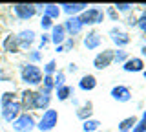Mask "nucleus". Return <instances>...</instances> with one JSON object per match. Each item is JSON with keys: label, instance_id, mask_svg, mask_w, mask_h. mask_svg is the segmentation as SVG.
Segmentation results:
<instances>
[{"label": "nucleus", "instance_id": "f257e3e1", "mask_svg": "<svg viewBox=\"0 0 146 132\" xmlns=\"http://www.w3.org/2000/svg\"><path fill=\"white\" fill-rule=\"evenodd\" d=\"M18 77H20V83L26 86V88H33L36 90L40 84H42L44 74L42 68L31 64V62H20L18 64Z\"/></svg>", "mask_w": 146, "mask_h": 132}, {"label": "nucleus", "instance_id": "f03ea898", "mask_svg": "<svg viewBox=\"0 0 146 132\" xmlns=\"http://www.w3.org/2000/svg\"><path fill=\"white\" fill-rule=\"evenodd\" d=\"M79 19H80V22H82L84 28H95V26L102 24V22L106 20V17H104V7H100V6H88V9L82 11L79 15Z\"/></svg>", "mask_w": 146, "mask_h": 132}, {"label": "nucleus", "instance_id": "7ed1b4c3", "mask_svg": "<svg viewBox=\"0 0 146 132\" xmlns=\"http://www.w3.org/2000/svg\"><path fill=\"white\" fill-rule=\"evenodd\" d=\"M9 13L18 22H29L31 19H35L38 15L35 4H11L9 6Z\"/></svg>", "mask_w": 146, "mask_h": 132}, {"label": "nucleus", "instance_id": "20e7f679", "mask_svg": "<svg viewBox=\"0 0 146 132\" xmlns=\"http://www.w3.org/2000/svg\"><path fill=\"white\" fill-rule=\"evenodd\" d=\"M58 125V110L48 108L36 117V130L38 132H51Z\"/></svg>", "mask_w": 146, "mask_h": 132}, {"label": "nucleus", "instance_id": "39448f33", "mask_svg": "<svg viewBox=\"0 0 146 132\" xmlns=\"http://www.w3.org/2000/svg\"><path fill=\"white\" fill-rule=\"evenodd\" d=\"M36 130V117L33 112H22L11 123V132H33Z\"/></svg>", "mask_w": 146, "mask_h": 132}, {"label": "nucleus", "instance_id": "423d86ee", "mask_svg": "<svg viewBox=\"0 0 146 132\" xmlns=\"http://www.w3.org/2000/svg\"><path fill=\"white\" fill-rule=\"evenodd\" d=\"M0 50L6 55H18L20 53V44H18V37L15 31H7L0 39Z\"/></svg>", "mask_w": 146, "mask_h": 132}, {"label": "nucleus", "instance_id": "0eeeda50", "mask_svg": "<svg viewBox=\"0 0 146 132\" xmlns=\"http://www.w3.org/2000/svg\"><path fill=\"white\" fill-rule=\"evenodd\" d=\"M17 37H18V44H20V52H29V50L35 48L36 44V31L33 28H22L20 31H17Z\"/></svg>", "mask_w": 146, "mask_h": 132}, {"label": "nucleus", "instance_id": "6e6552de", "mask_svg": "<svg viewBox=\"0 0 146 132\" xmlns=\"http://www.w3.org/2000/svg\"><path fill=\"white\" fill-rule=\"evenodd\" d=\"M20 114H22V107L18 103V99L0 107V119H2V123H7V125H11Z\"/></svg>", "mask_w": 146, "mask_h": 132}, {"label": "nucleus", "instance_id": "1a4fd4ad", "mask_svg": "<svg viewBox=\"0 0 146 132\" xmlns=\"http://www.w3.org/2000/svg\"><path fill=\"white\" fill-rule=\"evenodd\" d=\"M110 40L117 46V50H126V46L131 44V35L126 29L119 28V26H113L110 29Z\"/></svg>", "mask_w": 146, "mask_h": 132}, {"label": "nucleus", "instance_id": "9d476101", "mask_svg": "<svg viewBox=\"0 0 146 132\" xmlns=\"http://www.w3.org/2000/svg\"><path fill=\"white\" fill-rule=\"evenodd\" d=\"M111 64H113V48H106L93 57V68L99 72L108 70Z\"/></svg>", "mask_w": 146, "mask_h": 132}, {"label": "nucleus", "instance_id": "9b49d317", "mask_svg": "<svg viewBox=\"0 0 146 132\" xmlns=\"http://www.w3.org/2000/svg\"><path fill=\"white\" fill-rule=\"evenodd\" d=\"M35 95H36V90L33 88H24L18 92V103L22 107V112H33V105H35Z\"/></svg>", "mask_w": 146, "mask_h": 132}, {"label": "nucleus", "instance_id": "f8f14e48", "mask_svg": "<svg viewBox=\"0 0 146 132\" xmlns=\"http://www.w3.org/2000/svg\"><path fill=\"white\" fill-rule=\"evenodd\" d=\"M64 29H66V35L71 39L79 37V35L82 33V29H84V26H82V22L79 17H66V20L62 22Z\"/></svg>", "mask_w": 146, "mask_h": 132}, {"label": "nucleus", "instance_id": "ddd939ff", "mask_svg": "<svg viewBox=\"0 0 146 132\" xmlns=\"http://www.w3.org/2000/svg\"><path fill=\"white\" fill-rule=\"evenodd\" d=\"M110 95H111V99L117 101V103H130L131 97H133L130 86H126V84H115L110 90Z\"/></svg>", "mask_w": 146, "mask_h": 132}, {"label": "nucleus", "instance_id": "4468645a", "mask_svg": "<svg viewBox=\"0 0 146 132\" xmlns=\"http://www.w3.org/2000/svg\"><path fill=\"white\" fill-rule=\"evenodd\" d=\"M82 46H84L86 50H90V52L99 50L100 46H102V35H100L97 29H90L88 33L82 37Z\"/></svg>", "mask_w": 146, "mask_h": 132}, {"label": "nucleus", "instance_id": "2eb2a0df", "mask_svg": "<svg viewBox=\"0 0 146 132\" xmlns=\"http://www.w3.org/2000/svg\"><path fill=\"white\" fill-rule=\"evenodd\" d=\"M66 39H68V35H66V29H64L62 22H55L53 28L49 29V42L53 46H62L66 42Z\"/></svg>", "mask_w": 146, "mask_h": 132}, {"label": "nucleus", "instance_id": "dca6fc26", "mask_svg": "<svg viewBox=\"0 0 146 132\" xmlns=\"http://www.w3.org/2000/svg\"><path fill=\"white\" fill-rule=\"evenodd\" d=\"M144 68H146V62H144V59H141V57H130L124 64H122V70H124L126 74H143Z\"/></svg>", "mask_w": 146, "mask_h": 132}, {"label": "nucleus", "instance_id": "f3484780", "mask_svg": "<svg viewBox=\"0 0 146 132\" xmlns=\"http://www.w3.org/2000/svg\"><path fill=\"white\" fill-rule=\"evenodd\" d=\"M97 84H99V81L93 74H84V75H80L79 83H77V88H79L80 92L88 94V92H93V90L97 88Z\"/></svg>", "mask_w": 146, "mask_h": 132}, {"label": "nucleus", "instance_id": "a211bd4d", "mask_svg": "<svg viewBox=\"0 0 146 132\" xmlns=\"http://www.w3.org/2000/svg\"><path fill=\"white\" fill-rule=\"evenodd\" d=\"M51 103H53V95H48V94H42L36 90V95H35V105H33V112H40L42 114L44 110L51 108Z\"/></svg>", "mask_w": 146, "mask_h": 132}, {"label": "nucleus", "instance_id": "6ab92c4d", "mask_svg": "<svg viewBox=\"0 0 146 132\" xmlns=\"http://www.w3.org/2000/svg\"><path fill=\"white\" fill-rule=\"evenodd\" d=\"M88 9V2H75V4H60V11L66 17H79L82 11Z\"/></svg>", "mask_w": 146, "mask_h": 132}, {"label": "nucleus", "instance_id": "aec40b11", "mask_svg": "<svg viewBox=\"0 0 146 132\" xmlns=\"http://www.w3.org/2000/svg\"><path fill=\"white\" fill-rule=\"evenodd\" d=\"M73 95H75V88H73L71 84H64V86L55 88L53 99H57V101H60V103H66V101H70Z\"/></svg>", "mask_w": 146, "mask_h": 132}, {"label": "nucleus", "instance_id": "412c9836", "mask_svg": "<svg viewBox=\"0 0 146 132\" xmlns=\"http://www.w3.org/2000/svg\"><path fill=\"white\" fill-rule=\"evenodd\" d=\"M93 101H84L80 107L75 108V116L79 117L80 121H86V119H91L93 117Z\"/></svg>", "mask_w": 146, "mask_h": 132}, {"label": "nucleus", "instance_id": "4be33fe9", "mask_svg": "<svg viewBox=\"0 0 146 132\" xmlns=\"http://www.w3.org/2000/svg\"><path fill=\"white\" fill-rule=\"evenodd\" d=\"M42 15L49 17L51 20H58V19H60V15H62V11H60V6H58V4H44Z\"/></svg>", "mask_w": 146, "mask_h": 132}, {"label": "nucleus", "instance_id": "5701e85b", "mask_svg": "<svg viewBox=\"0 0 146 132\" xmlns=\"http://www.w3.org/2000/svg\"><path fill=\"white\" fill-rule=\"evenodd\" d=\"M137 119H139L137 116H128L124 119H121L119 125H117V132H131V129L135 127Z\"/></svg>", "mask_w": 146, "mask_h": 132}, {"label": "nucleus", "instance_id": "b1692460", "mask_svg": "<svg viewBox=\"0 0 146 132\" xmlns=\"http://www.w3.org/2000/svg\"><path fill=\"white\" fill-rule=\"evenodd\" d=\"M38 92H42V94H48V95H53L55 92V83H53V75H44V79H42V84L38 86Z\"/></svg>", "mask_w": 146, "mask_h": 132}, {"label": "nucleus", "instance_id": "393cba45", "mask_svg": "<svg viewBox=\"0 0 146 132\" xmlns=\"http://www.w3.org/2000/svg\"><path fill=\"white\" fill-rule=\"evenodd\" d=\"M113 9H115L119 15H130V13L135 11V4H131V2H117V4H113Z\"/></svg>", "mask_w": 146, "mask_h": 132}, {"label": "nucleus", "instance_id": "a878e982", "mask_svg": "<svg viewBox=\"0 0 146 132\" xmlns=\"http://www.w3.org/2000/svg\"><path fill=\"white\" fill-rule=\"evenodd\" d=\"M26 62H31V64H36L38 66L40 62H42V52L40 50H29V52H26Z\"/></svg>", "mask_w": 146, "mask_h": 132}, {"label": "nucleus", "instance_id": "bb28decb", "mask_svg": "<svg viewBox=\"0 0 146 132\" xmlns=\"http://www.w3.org/2000/svg\"><path fill=\"white\" fill-rule=\"evenodd\" d=\"M100 125H102V123H100L99 119H95V117L86 119V121H82V132H99Z\"/></svg>", "mask_w": 146, "mask_h": 132}, {"label": "nucleus", "instance_id": "cd10ccee", "mask_svg": "<svg viewBox=\"0 0 146 132\" xmlns=\"http://www.w3.org/2000/svg\"><path fill=\"white\" fill-rule=\"evenodd\" d=\"M130 59V53H128V50H113V64H119L122 66L124 62Z\"/></svg>", "mask_w": 146, "mask_h": 132}, {"label": "nucleus", "instance_id": "c85d7f7f", "mask_svg": "<svg viewBox=\"0 0 146 132\" xmlns=\"http://www.w3.org/2000/svg\"><path fill=\"white\" fill-rule=\"evenodd\" d=\"M57 72H58V62H57V59H49V61L44 62V66H42V74H44V75H55Z\"/></svg>", "mask_w": 146, "mask_h": 132}, {"label": "nucleus", "instance_id": "c756f323", "mask_svg": "<svg viewBox=\"0 0 146 132\" xmlns=\"http://www.w3.org/2000/svg\"><path fill=\"white\" fill-rule=\"evenodd\" d=\"M17 97H18L17 90H6V92H2V94H0V107L11 103V101H17Z\"/></svg>", "mask_w": 146, "mask_h": 132}, {"label": "nucleus", "instance_id": "7c9ffc66", "mask_svg": "<svg viewBox=\"0 0 146 132\" xmlns=\"http://www.w3.org/2000/svg\"><path fill=\"white\" fill-rule=\"evenodd\" d=\"M53 83H55V88H58V86H64V84H68V74L64 70H60L58 68V72L53 75Z\"/></svg>", "mask_w": 146, "mask_h": 132}, {"label": "nucleus", "instance_id": "2f4dec72", "mask_svg": "<svg viewBox=\"0 0 146 132\" xmlns=\"http://www.w3.org/2000/svg\"><path fill=\"white\" fill-rule=\"evenodd\" d=\"M53 24H55V20H51L49 17H46V15H40L38 26H40V29H42V33H49V29L53 28Z\"/></svg>", "mask_w": 146, "mask_h": 132}, {"label": "nucleus", "instance_id": "473e14b6", "mask_svg": "<svg viewBox=\"0 0 146 132\" xmlns=\"http://www.w3.org/2000/svg\"><path fill=\"white\" fill-rule=\"evenodd\" d=\"M137 28L141 29V35L146 33V9H139V15H137Z\"/></svg>", "mask_w": 146, "mask_h": 132}, {"label": "nucleus", "instance_id": "72a5a7b5", "mask_svg": "<svg viewBox=\"0 0 146 132\" xmlns=\"http://www.w3.org/2000/svg\"><path fill=\"white\" fill-rule=\"evenodd\" d=\"M49 33H42V35H38V39H36V50H40V52H42V50H46L49 46Z\"/></svg>", "mask_w": 146, "mask_h": 132}, {"label": "nucleus", "instance_id": "f704fd0d", "mask_svg": "<svg viewBox=\"0 0 146 132\" xmlns=\"http://www.w3.org/2000/svg\"><path fill=\"white\" fill-rule=\"evenodd\" d=\"M131 132H146V110L141 114V117L137 119L135 127L131 129Z\"/></svg>", "mask_w": 146, "mask_h": 132}, {"label": "nucleus", "instance_id": "c9c22d12", "mask_svg": "<svg viewBox=\"0 0 146 132\" xmlns=\"http://www.w3.org/2000/svg\"><path fill=\"white\" fill-rule=\"evenodd\" d=\"M104 17H106V19H110L111 22H119V20H121V15H119V13L113 9V6L104 7Z\"/></svg>", "mask_w": 146, "mask_h": 132}, {"label": "nucleus", "instance_id": "e433bc0d", "mask_svg": "<svg viewBox=\"0 0 146 132\" xmlns=\"http://www.w3.org/2000/svg\"><path fill=\"white\" fill-rule=\"evenodd\" d=\"M124 26L126 28H137V15H133V13H130V15L126 17V20H124Z\"/></svg>", "mask_w": 146, "mask_h": 132}, {"label": "nucleus", "instance_id": "4c0bfd02", "mask_svg": "<svg viewBox=\"0 0 146 132\" xmlns=\"http://www.w3.org/2000/svg\"><path fill=\"white\" fill-rule=\"evenodd\" d=\"M62 46H64V52L68 53V52H71V50L77 46V40H75V39H71V37H68V39H66V42H64Z\"/></svg>", "mask_w": 146, "mask_h": 132}, {"label": "nucleus", "instance_id": "58836bf2", "mask_svg": "<svg viewBox=\"0 0 146 132\" xmlns=\"http://www.w3.org/2000/svg\"><path fill=\"white\" fill-rule=\"evenodd\" d=\"M64 72H66V74H77V72H79V64H77V62H70Z\"/></svg>", "mask_w": 146, "mask_h": 132}, {"label": "nucleus", "instance_id": "ea45409f", "mask_svg": "<svg viewBox=\"0 0 146 132\" xmlns=\"http://www.w3.org/2000/svg\"><path fill=\"white\" fill-rule=\"evenodd\" d=\"M70 101H71V105H73L75 108H77V107H80V101H79V97H77V95H73Z\"/></svg>", "mask_w": 146, "mask_h": 132}, {"label": "nucleus", "instance_id": "a19ab883", "mask_svg": "<svg viewBox=\"0 0 146 132\" xmlns=\"http://www.w3.org/2000/svg\"><path fill=\"white\" fill-rule=\"evenodd\" d=\"M141 59H146V44H143V46H141Z\"/></svg>", "mask_w": 146, "mask_h": 132}, {"label": "nucleus", "instance_id": "79ce46f5", "mask_svg": "<svg viewBox=\"0 0 146 132\" xmlns=\"http://www.w3.org/2000/svg\"><path fill=\"white\" fill-rule=\"evenodd\" d=\"M55 52H57V53H66V52H64V46H55Z\"/></svg>", "mask_w": 146, "mask_h": 132}, {"label": "nucleus", "instance_id": "37998d69", "mask_svg": "<svg viewBox=\"0 0 146 132\" xmlns=\"http://www.w3.org/2000/svg\"><path fill=\"white\" fill-rule=\"evenodd\" d=\"M2 64H4V53H2V50H0V68H2Z\"/></svg>", "mask_w": 146, "mask_h": 132}, {"label": "nucleus", "instance_id": "c03bdc74", "mask_svg": "<svg viewBox=\"0 0 146 132\" xmlns=\"http://www.w3.org/2000/svg\"><path fill=\"white\" fill-rule=\"evenodd\" d=\"M141 39H143V42L146 44V33H143V35H141Z\"/></svg>", "mask_w": 146, "mask_h": 132}, {"label": "nucleus", "instance_id": "a18cd8bd", "mask_svg": "<svg viewBox=\"0 0 146 132\" xmlns=\"http://www.w3.org/2000/svg\"><path fill=\"white\" fill-rule=\"evenodd\" d=\"M139 7L141 9H146V4H139Z\"/></svg>", "mask_w": 146, "mask_h": 132}, {"label": "nucleus", "instance_id": "49530a36", "mask_svg": "<svg viewBox=\"0 0 146 132\" xmlns=\"http://www.w3.org/2000/svg\"><path fill=\"white\" fill-rule=\"evenodd\" d=\"M143 77H144V81H146V68L143 70Z\"/></svg>", "mask_w": 146, "mask_h": 132}, {"label": "nucleus", "instance_id": "de8ad7c7", "mask_svg": "<svg viewBox=\"0 0 146 132\" xmlns=\"http://www.w3.org/2000/svg\"><path fill=\"white\" fill-rule=\"evenodd\" d=\"M0 132H2V119H0Z\"/></svg>", "mask_w": 146, "mask_h": 132}, {"label": "nucleus", "instance_id": "09e8293b", "mask_svg": "<svg viewBox=\"0 0 146 132\" xmlns=\"http://www.w3.org/2000/svg\"><path fill=\"white\" fill-rule=\"evenodd\" d=\"M2 132H11V130H2Z\"/></svg>", "mask_w": 146, "mask_h": 132}, {"label": "nucleus", "instance_id": "8fccbe9b", "mask_svg": "<svg viewBox=\"0 0 146 132\" xmlns=\"http://www.w3.org/2000/svg\"><path fill=\"white\" fill-rule=\"evenodd\" d=\"M99 132H102V130H99Z\"/></svg>", "mask_w": 146, "mask_h": 132}]
</instances>
